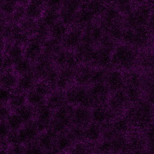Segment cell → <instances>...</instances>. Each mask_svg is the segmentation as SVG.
Returning a JSON list of instances; mask_svg holds the SVG:
<instances>
[{"label":"cell","instance_id":"f6af8a7d","mask_svg":"<svg viewBox=\"0 0 154 154\" xmlns=\"http://www.w3.org/2000/svg\"><path fill=\"white\" fill-rule=\"evenodd\" d=\"M83 4L82 0H63L61 8L78 12Z\"/></svg>","mask_w":154,"mask_h":154},{"label":"cell","instance_id":"b9f144b4","mask_svg":"<svg viewBox=\"0 0 154 154\" xmlns=\"http://www.w3.org/2000/svg\"><path fill=\"white\" fill-rule=\"evenodd\" d=\"M34 90L46 98L55 88L46 81L38 79L34 87Z\"/></svg>","mask_w":154,"mask_h":154},{"label":"cell","instance_id":"83f0119b","mask_svg":"<svg viewBox=\"0 0 154 154\" xmlns=\"http://www.w3.org/2000/svg\"><path fill=\"white\" fill-rule=\"evenodd\" d=\"M43 54L52 58L63 49L61 42L51 37L43 42Z\"/></svg>","mask_w":154,"mask_h":154},{"label":"cell","instance_id":"9a60e30c","mask_svg":"<svg viewBox=\"0 0 154 154\" xmlns=\"http://www.w3.org/2000/svg\"><path fill=\"white\" fill-rule=\"evenodd\" d=\"M92 122L103 125L111 122L115 117L106 103L95 105L91 108Z\"/></svg>","mask_w":154,"mask_h":154},{"label":"cell","instance_id":"44dd1931","mask_svg":"<svg viewBox=\"0 0 154 154\" xmlns=\"http://www.w3.org/2000/svg\"><path fill=\"white\" fill-rule=\"evenodd\" d=\"M67 104L64 91L55 89L46 97V105L54 112Z\"/></svg>","mask_w":154,"mask_h":154},{"label":"cell","instance_id":"277c9868","mask_svg":"<svg viewBox=\"0 0 154 154\" xmlns=\"http://www.w3.org/2000/svg\"><path fill=\"white\" fill-rule=\"evenodd\" d=\"M106 105L116 117L124 114L131 105L123 89L111 93Z\"/></svg>","mask_w":154,"mask_h":154},{"label":"cell","instance_id":"484cf974","mask_svg":"<svg viewBox=\"0 0 154 154\" xmlns=\"http://www.w3.org/2000/svg\"><path fill=\"white\" fill-rule=\"evenodd\" d=\"M149 76L154 78V52L140 55L138 63Z\"/></svg>","mask_w":154,"mask_h":154},{"label":"cell","instance_id":"30bf717a","mask_svg":"<svg viewBox=\"0 0 154 154\" xmlns=\"http://www.w3.org/2000/svg\"><path fill=\"white\" fill-rule=\"evenodd\" d=\"M112 51L110 50L96 46L91 65L94 67L105 69L112 68Z\"/></svg>","mask_w":154,"mask_h":154},{"label":"cell","instance_id":"d590c367","mask_svg":"<svg viewBox=\"0 0 154 154\" xmlns=\"http://www.w3.org/2000/svg\"><path fill=\"white\" fill-rule=\"evenodd\" d=\"M18 5L16 0H1V16L8 20Z\"/></svg>","mask_w":154,"mask_h":154},{"label":"cell","instance_id":"4316f807","mask_svg":"<svg viewBox=\"0 0 154 154\" xmlns=\"http://www.w3.org/2000/svg\"><path fill=\"white\" fill-rule=\"evenodd\" d=\"M70 28L59 20L50 28V37L61 43Z\"/></svg>","mask_w":154,"mask_h":154},{"label":"cell","instance_id":"bcb514c9","mask_svg":"<svg viewBox=\"0 0 154 154\" xmlns=\"http://www.w3.org/2000/svg\"><path fill=\"white\" fill-rule=\"evenodd\" d=\"M13 61L6 54H1V72L13 69Z\"/></svg>","mask_w":154,"mask_h":154},{"label":"cell","instance_id":"d6a6232c","mask_svg":"<svg viewBox=\"0 0 154 154\" xmlns=\"http://www.w3.org/2000/svg\"><path fill=\"white\" fill-rule=\"evenodd\" d=\"M26 103V93L17 89L13 90L11 97L8 103L13 111Z\"/></svg>","mask_w":154,"mask_h":154},{"label":"cell","instance_id":"8fae6325","mask_svg":"<svg viewBox=\"0 0 154 154\" xmlns=\"http://www.w3.org/2000/svg\"><path fill=\"white\" fill-rule=\"evenodd\" d=\"M58 135L50 128L40 132L37 141L46 154H50L56 150V144Z\"/></svg>","mask_w":154,"mask_h":154},{"label":"cell","instance_id":"f546056e","mask_svg":"<svg viewBox=\"0 0 154 154\" xmlns=\"http://www.w3.org/2000/svg\"><path fill=\"white\" fill-rule=\"evenodd\" d=\"M75 143V141L68 131H67L58 135L56 144V150L69 152Z\"/></svg>","mask_w":154,"mask_h":154},{"label":"cell","instance_id":"ac0fdd59","mask_svg":"<svg viewBox=\"0 0 154 154\" xmlns=\"http://www.w3.org/2000/svg\"><path fill=\"white\" fill-rule=\"evenodd\" d=\"M96 46L82 42L74 51L81 64H91Z\"/></svg>","mask_w":154,"mask_h":154},{"label":"cell","instance_id":"e575fe53","mask_svg":"<svg viewBox=\"0 0 154 154\" xmlns=\"http://www.w3.org/2000/svg\"><path fill=\"white\" fill-rule=\"evenodd\" d=\"M25 123L34 120L35 116V108L28 103L14 111Z\"/></svg>","mask_w":154,"mask_h":154},{"label":"cell","instance_id":"816d5d0a","mask_svg":"<svg viewBox=\"0 0 154 154\" xmlns=\"http://www.w3.org/2000/svg\"><path fill=\"white\" fill-rule=\"evenodd\" d=\"M146 26L149 31L154 34V15L150 17Z\"/></svg>","mask_w":154,"mask_h":154},{"label":"cell","instance_id":"db71d44e","mask_svg":"<svg viewBox=\"0 0 154 154\" xmlns=\"http://www.w3.org/2000/svg\"><path fill=\"white\" fill-rule=\"evenodd\" d=\"M29 1L30 0H16V1L17 2L19 5H26Z\"/></svg>","mask_w":154,"mask_h":154},{"label":"cell","instance_id":"f5cc1de1","mask_svg":"<svg viewBox=\"0 0 154 154\" xmlns=\"http://www.w3.org/2000/svg\"><path fill=\"white\" fill-rule=\"evenodd\" d=\"M105 4L108 5H114L116 0H103Z\"/></svg>","mask_w":154,"mask_h":154},{"label":"cell","instance_id":"9f6ffc18","mask_svg":"<svg viewBox=\"0 0 154 154\" xmlns=\"http://www.w3.org/2000/svg\"><path fill=\"white\" fill-rule=\"evenodd\" d=\"M39 1H42V2H43L45 3V0H39Z\"/></svg>","mask_w":154,"mask_h":154},{"label":"cell","instance_id":"f35d334b","mask_svg":"<svg viewBox=\"0 0 154 154\" xmlns=\"http://www.w3.org/2000/svg\"><path fill=\"white\" fill-rule=\"evenodd\" d=\"M38 20L25 17L19 25L22 31L30 37L35 34Z\"/></svg>","mask_w":154,"mask_h":154},{"label":"cell","instance_id":"7dc6e473","mask_svg":"<svg viewBox=\"0 0 154 154\" xmlns=\"http://www.w3.org/2000/svg\"><path fill=\"white\" fill-rule=\"evenodd\" d=\"M13 90L1 87L0 90V99L1 104H8L11 97Z\"/></svg>","mask_w":154,"mask_h":154},{"label":"cell","instance_id":"4fadbf2b","mask_svg":"<svg viewBox=\"0 0 154 154\" xmlns=\"http://www.w3.org/2000/svg\"><path fill=\"white\" fill-rule=\"evenodd\" d=\"M75 70L71 68L58 69V75L55 89L66 91L75 84Z\"/></svg>","mask_w":154,"mask_h":154},{"label":"cell","instance_id":"9c48e42d","mask_svg":"<svg viewBox=\"0 0 154 154\" xmlns=\"http://www.w3.org/2000/svg\"><path fill=\"white\" fill-rule=\"evenodd\" d=\"M105 83L111 93L123 90L125 88L124 72L115 68L108 69Z\"/></svg>","mask_w":154,"mask_h":154},{"label":"cell","instance_id":"11a10c76","mask_svg":"<svg viewBox=\"0 0 154 154\" xmlns=\"http://www.w3.org/2000/svg\"><path fill=\"white\" fill-rule=\"evenodd\" d=\"M51 154H70L69 152H65V151H59V150H55L54 152L51 153Z\"/></svg>","mask_w":154,"mask_h":154},{"label":"cell","instance_id":"60d3db41","mask_svg":"<svg viewBox=\"0 0 154 154\" xmlns=\"http://www.w3.org/2000/svg\"><path fill=\"white\" fill-rule=\"evenodd\" d=\"M4 121H5L11 131H18L24 125L23 121L14 111Z\"/></svg>","mask_w":154,"mask_h":154},{"label":"cell","instance_id":"ab89813d","mask_svg":"<svg viewBox=\"0 0 154 154\" xmlns=\"http://www.w3.org/2000/svg\"><path fill=\"white\" fill-rule=\"evenodd\" d=\"M78 12L71 11L64 8L60 10V20L69 27L75 25Z\"/></svg>","mask_w":154,"mask_h":154},{"label":"cell","instance_id":"c3c4849f","mask_svg":"<svg viewBox=\"0 0 154 154\" xmlns=\"http://www.w3.org/2000/svg\"><path fill=\"white\" fill-rule=\"evenodd\" d=\"M13 112V110L9 106L8 104H1V120H5Z\"/></svg>","mask_w":154,"mask_h":154},{"label":"cell","instance_id":"1f68e13d","mask_svg":"<svg viewBox=\"0 0 154 154\" xmlns=\"http://www.w3.org/2000/svg\"><path fill=\"white\" fill-rule=\"evenodd\" d=\"M70 154H95L94 145L85 141L75 143L69 151Z\"/></svg>","mask_w":154,"mask_h":154},{"label":"cell","instance_id":"4dcf8cb0","mask_svg":"<svg viewBox=\"0 0 154 154\" xmlns=\"http://www.w3.org/2000/svg\"><path fill=\"white\" fill-rule=\"evenodd\" d=\"M82 5L88 9L97 19L102 16L107 7L103 0H88Z\"/></svg>","mask_w":154,"mask_h":154},{"label":"cell","instance_id":"d6986e66","mask_svg":"<svg viewBox=\"0 0 154 154\" xmlns=\"http://www.w3.org/2000/svg\"><path fill=\"white\" fill-rule=\"evenodd\" d=\"M102 139V126L91 122L84 130V141L90 144H96Z\"/></svg>","mask_w":154,"mask_h":154},{"label":"cell","instance_id":"7c38bea8","mask_svg":"<svg viewBox=\"0 0 154 154\" xmlns=\"http://www.w3.org/2000/svg\"><path fill=\"white\" fill-rule=\"evenodd\" d=\"M43 44L36 37H31L24 46V57L34 63L43 53Z\"/></svg>","mask_w":154,"mask_h":154},{"label":"cell","instance_id":"836d02e7","mask_svg":"<svg viewBox=\"0 0 154 154\" xmlns=\"http://www.w3.org/2000/svg\"><path fill=\"white\" fill-rule=\"evenodd\" d=\"M142 90H144L146 95V100L154 106V78L142 77Z\"/></svg>","mask_w":154,"mask_h":154},{"label":"cell","instance_id":"f907efd6","mask_svg":"<svg viewBox=\"0 0 154 154\" xmlns=\"http://www.w3.org/2000/svg\"><path fill=\"white\" fill-rule=\"evenodd\" d=\"M1 141L5 140L8 136V135L11 132L9 127L8 126L7 124L6 123L5 121L1 120Z\"/></svg>","mask_w":154,"mask_h":154},{"label":"cell","instance_id":"5b68a950","mask_svg":"<svg viewBox=\"0 0 154 154\" xmlns=\"http://www.w3.org/2000/svg\"><path fill=\"white\" fill-rule=\"evenodd\" d=\"M105 32L97 19L83 29L82 42L97 46Z\"/></svg>","mask_w":154,"mask_h":154},{"label":"cell","instance_id":"6da1fadb","mask_svg":"<svg viewBox=\"0 0 154 154\" xmlns=\"http://www.w3.org/2000/svg\"><path fill=\"white\" fill-rule=\"evenodd\" d=\"M153 106L146 100L141 99L131 105L125 112L132 129H147L153 121Z\"/></svg>","mask_w":154,"mask_h":154},{"label":"cell","instance_id":"3957f363","mask_svg":"<svg viewBox=\"0 0 154 154\" xmlns=\"http://www.w3.org/2000/svg\"><path fill=\"white\" fill-rule=\"evenodd\" d=\"M149 7L144 4L137 6L131 13L123 16L124 28L134 29L146 26L150 18Z\"/></svg>","mask_w":154,"mask_h":154},{"label":"cell","instance_id":"8992f818","mask_svg":"<svg viewBox=\"0 0 154 154\" xmlns=\"http://www.w3.org/2000/svg\"><path fill=\"white\" fill-rule=\"evenodd\" d=\"M91 122V108L82 105L73 106L72 115V126L85 128Z\"/></svg>","mask_w":154,"mask_h":154},{"label":"cell","instance_id":"f1b7e54d","mask_svg":"<svg viewBox=\"0 0 154 154\" xmlns=\"http://www.w3.org/2000/svg\"><path fill=\"white\" fill-rule=\"evenodd\" d=\"M13 69L19 76H22L33 72L34 63L23 57L14 63Z\"/></svg>","mask_w":154,"mask_h":154},{"label":"cell","instance_id":"74e56055","mask_svg":"<svg viewBox=\"0 0 154 154\" xmlns=\"http://www.w3.org/2000/svg\"><path fill=\"white\" fill-rule=\"evenodd\" d=\"M40 19L51 28L60 20V10L46 8Z\"/></svg>","mask_w":154,"mask_h":154},{"label":"cell","instance_id":"8d00e7d4","mask_svg":"<svg viewBox=\"0 0 154 154\" xmlns=\"http://www.w3.org/2000/svg\"><path fill=\"white\" fill-rule=\"evenodd\" d=\"M46 98L32 89L26 93L27 103L30 106L37 108L46 103Z\"/></svg>","mask_w":154,"mask_h":154},{"label":"cell","instance_id":"d4e9b609","mask_svg":"<svg viewBox=\"0 0 154 154\" xmlns=\"http://www.w3.org/2000/svg\"><path fill=\"white\" fill-rule=\"evenodd\" d=\"M111 124L117 134L128 135L132 129L129 122L125 114L114 117L111 121Z\"/></svg>","mask_w":154,"mask_h":154},{"label":"cell","instance_id":"681fc988","mask_svg":"<svg viewBox=\"0 0 154 154\" xmlns=\"http://www.w3.org/2000/svg\"><path fill=\"white\" fill-rule=\"evenodd\" d=\"M63 0H45V5L46 8L60 10L61 8Z\"/></svg>","mask_w":154,"mask_h":154},{"label":"cell","instance_id":"52a82bcc","mask_svg":"<svg viewBox=\"0 0 154 154\" xmlns=\"http://www.w3.org/2000/svg\"><path fill=\"white\" fill-rule=\"evenodd\" d=\"M88 88L92 108L97 105L106 103L111 92L105 83L93 84Z\"/></svg>","mask_w":154,"mask_h":154},{"label":"cell","instance_id":"ba28073f","mask_svg":"<svg viewBox=\"0 0 154 154\" xmlns=\"http://www.w3.org/2000/svg\"><path fill=\"white\" fill-rule=\"evenodd\" d=\"M82 35L83 29L76 26L70 27L61 42L63 48L74 51L82 43Z\"/></svg>","mask_w":154,"mask_h":154},{"label":"cell","instance_id":"603a6c76","mask_svg":"<svg viewBox=\"0 0 154 154\" xmlns=\"http://www.w3.org/2000/svg\"><path fill=\"white\" fill-rule=\"evenodd\" d=\"M19 76L13 69L2 71L1 75V87L11 90L16 89Z\"/></svg>","mask_w":154,"mask_h":154},{"label":"cell","instance_id":"2e32d148","mask_svg":"<svg viewBox=\"0 0 154 154\" xmlns=\"http://www.w3.org/2000/svg\"><path fill=\"white\" fill-rule=\"evenodd\" d=\"M54 116V111L46 103L35 108L34 121L36 122L41 131L49 127Z\"/></svg>","mask_w":154,"mask_h":154},{"label":"cell","instance_id":"ee69618b","mask_svg":"<svg viewBox=\"0 0 154 154\" xmlns=\"http://www.w3.org/2000/svg\"><path fill=\"white\" fill-rule=\"evenodd\" d=\"M26 17L25 5H18L13 13L8 19V21L10 22L19 24Z\"/></svg>","mask_w":154,"mask_h":154},{"label":"cell","instance_id":"7a4b0ae2","mask_svg":"<svg viewBox=\"0 0 154 154\" xmlns=\"http://www.w3.org/2000/svg\"><path fill=\"white\" fill-rule=\"evenodd\" d=\"M138 50L124 43H119L112 54V68L126 72L132 70L138 63Z\"/></svg>","mask_w":154,"mask_h":154},{"label":"cell","instance_id":"ffe728a7","mask_svg":"<svg viewBox=\"0 0 154 154\" xmlns=\"http://www.w3.org/2000/svg\"><path fill=\"white\" fill-rule=\"evenodd\" d=\"M26 17L38 20L43 16L46 8L45 3L39 0H30L25 5Z\"/></svg>","mask_w":154,"mask_h":154},{"label":"cell","instance_id":"7402d4cb","mask_svg":"<svg viewBox=\"0 0 154 154\" xmlns=\"http://www.w3.org/2000/svg\"><path fill=\"white\" fill-rule=\"evenodd\" d=\"M97 19V17L88 9L82 5L77 13L74 26L84 29L85 27L95 22Z\"/></svg>","mask_w":154,"mask_h":154},{"label":"cell","instance_id":"e0dca14e","mask_svg":"<svg viewBox=\"0 0 154 154\" xmlns=\"http://www.w3.org/2000/svg\"><path fill=\"white\" fill-rule=\"evenodd\" d=\"M94 67L90 64H80L75 70V84L89 87L91 84V78Z\"/></svg>","mask_w":154,"mask_h":154},{"label":"cell","instance_id":"5bb4252c","mask_svg":"<svg viewBox=\"0 0 154 154\" xmlns=\"http://www.w3.org/2000/svg\"><path fill=\"white\" fill-rule=\"evenodd\" d=\"M41 132L40 128L34 120L25 123L18 131L20 140L23 144L37 140Z\"/></svg>","mask_w":154,"mask_h":154},{"label":"cell","instance_id":"7bdbcfd3","mask_svg":"<svg viewBox=\"0 0 154 154\" xmlns=\"http://www.w3.org/2000/svg\"><path fill=\"white\" fill-rule=\"evenodd\" d=\"M34 36L44 42L50 37V27L46 25L41 19L38 20L36 32Z\"/></svg>","mask_w":154,"mask_h":154},{"label":"cell","instance_id":"cb8c5ba5","mask_svg":"<svg viewBox=\"0 0 154 154\" xmlns=\"http://www.w3.org/2000/svg\"><path fill=\"white\" fill-rule=\"evenodd\" d=\"M38 79L34 72L20 76L16 89L26 93L34 89Z\"/></svg>","mask_w":154,"mask_h":154}]
</instances>
